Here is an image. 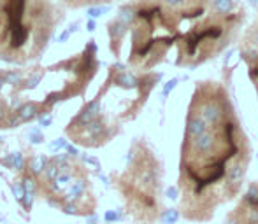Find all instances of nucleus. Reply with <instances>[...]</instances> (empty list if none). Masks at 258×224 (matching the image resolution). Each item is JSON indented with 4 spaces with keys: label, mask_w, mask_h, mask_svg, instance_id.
I'll use <instances>...</instances> for the list:
<instances>
[{
    "label": "nucleus",
    "mask_w": 258,
    "mask_h": 224,
    "mask_svg": "<svg viewBox=\"0 0 258 224\" xmlns=\"http://www.w3.org/2000/svg\"><path fill=\"white\" fill-rule=\"evenodd\" d=\"M28 139H30L32 144H41L42 140H44V135H42L39 128H32L30 132H28Z\"/></svg>",
    "instance_id": "9d476101"
},
{
    "label": "nucleus",
    "mask_w": 258,
    "mask_h": 224,
    "mask_svg": "<svg viewBox=\"0 0 258 224\" xmlns=\"http://www.w3.org/2000/svg\"><path fill=\"white\" fill-rule=\"evenodd\" d=\"M239 53L248 67V77L253 82L258 98V11L242 34L241 42H239Z\"/></svg>",
    "instance_id": "7ed1b4c3"
},
{
    "label": "nucleus",
    "mask_w": 258,
    "mask_h": 224,
    "mask_svg": "<svg viewBox=\"0 0 258 224\" xmlns=\"http://www.w3.org/2000/svg\"><path fill=\"white\" fill-rule=\"evenodd\" d=\"M13 193H14V196H16V200H18V201L23 200V194H25L23 182H16V184H13Z\"/></svg>",
    "instance_id": "ddd939ff"
},
{
    "label": "nucleus",
    "mask_w": 258,
    "mask_h": 224,
    "mask_svg": "<svg viewBox=\"0 0 258 224\" xmlns=\"http://www.w3.org/2000/svg\"><path fill=\"white\" fill-rule=\"evenodd\" d=\"M83 160H85L86 163H90V165H95V167H99V161H97L95 158H90V156H83Z\"/></svg>",
    "instance_id": "aec40b11"
},
{
    "label": "nucleus",
    "mask_w": 258,
    "mask_h": 224,
    "mask_svg": "<svg viewBox=\"0 0 258 224\" xmlns=\"http://www.w3.org/2000/svg\"><path fill=\"white\" fill-rule=\"evenodd\" d=\"M16 116H18V119H16V123H14V125L32 121V119L37 116V105H35V103H25V105H21L20 109L16 110Z\"/></svg>",
    "instance_id": "39448f33"
},
{
    "label": "nucleus",
    "mask_w": 258,
    "mask_h": 224,
    "mask_svg": "<svg viewBox=\"0 0 258 224\" xmlns=\"http://www.w3.org/2000/svg\"><path fill=\"white\" fill-rule=\"evenodd\" d=\"M4 84H6V82H4V79H2V75H0V91H2V88H4Z\"/></svg>",
    "instance_id": "b1692460"
},
{
    "label": "nucleus",
    "mask_w": 258,
    "mask_h": 224,
    "mask_svg": "<svg viewBox=\"0 0 258 224\" xmlns=\"http://www.w3.org/2000/svg\"><path fill=\"white\" fill-rule=\"evenodd\" d=\"M2 118H4V107L0 105V119H2Z\"/></svg>",
    "instance_id": "393cba45"
},
{
    "label": "nucleus",
    "mask_w": 258,
    "mask_h": 224,
    "mask_svg": "<svg viewBox=\"0 0 258 224\" xmlns=\"http://www.w3.org/2000/svg\"><path fill=\"white\" fill-rule=\"evenodd\" d=\"M69 37H71V34H69V30H65L63 34H61L60 37H58V42H67Z\"/></svg>",
    "instance_id": "412c9836"
},
{
    "label": "nucleus",
    "mask_w": 258,
    "mask_h": 224,
    "mask_svg": "<svg viewBox=\"0 0 258 224\" xmlns=\"http://www.w3.org/2000/svg\"><path fill=\"white\" fill-rule=\"evenodd\" d=\"M63 212L69 215H79L81 212H79V207L76 203H71V201H67V203H63Z\"/></svg>",
    "instance_id": "f8f14e48"
},
{
    "label": "nucleus",
    "mask_w": 258,
    "mask_h": 224,
    "mask_svg": "<svg viewBox=\"0 0 258 224\" xmlns=\"http://www.w3.org/2000/svg\"><path fill=\"white\" fill-rule=\"evenodd\" d=\"M86 222H88V224H95L97 222V217H95V215H92V217L86 219Z\"/></svg>",
    "instance_id": "5701e85b"
},
{
    "label": "nucleus",
    "mask_w": 258,
    "mask_h": 224,
    "mask_svg": "<svg viewBox=\"0 0 258 224\" xmlns=\"http://www.w3.org/2000/svg\"><path fill=\"white\" fill-rule=\"evenodd\" d=\"M11 167L13 170H23L25 168V160L21 153H13L11 154Z\"/></svg>",
    "instance_id": "1a4fd4ad"
},
{
    "label": "nucleus",
    "mask_w": 258,
    "mask_h": 224,
    "mask_svg": "<svg viewBox=\"0 0 258 224\" xmlns=\"http://www.w3.org/2000/svg\"><path fill=\"white\" fill-rule=\"evenodd\" d=\"M86 30H88V32L95 30V21H88V25H86Z\"/></svg>",
    "instance_id": "4be33fe9"
},
{
    "label": "nucleus",
    "mask_w": 258,
    "mask_h": 224,
    "mask_svg": "<svg viewBox=\"0 0 258 224\" xmlns=\"http://www.w3.org/2000/svg\"><path fill=\"white\" fill-rule=\"evenodd\" d=\"M109 11L107 6H102V7H90L88 11H86V14H88L90 18H99L102 16V14H105Z\"/></svg>",
    "instance_id": "9b49d317"
},
{
    "label": "nucleus",
    "mask_w": 258,
    "mask_h": 224,
    "mask_svg": "<svg viewBox=\"0 0 258 224\" xmlns=\"http://www.w3.org/2000/svg\"><path fill=\"white\" fill-rule=\"evenodd\" d=\"M0 9H2V2H0Z\"/></svg>",
    "instance_id": "bb28decb"
},
{
    "label": "nucleus",
    "mask_w": 258,
    "mask_h": 224,
    "mask_svg": "<svg viewBox=\"0 0 258 224\" xmlns=\"http://www.w3.org/2000/svg\"><path fill=\"white\" fill-rule=\"evenodd\" d=\"M41 79H42V75L41 74H34L32 77H28V81H27V88H35V86L41 82Z\"/></svg>",
    "instance_id": "2eb2a0df"
},
{
    "label": "nucleus",
    "mask_w": 258,
    "mask_h": 224,
    "mask_svg": "<svg viewBox=\"0 0 258 224\" xmlns=\"http://www.w3.org/2000/svg\"><path fill=\"white\" fill-rule=\"evenodd\" d=\"M85 191H86V180L79 179V180H76V182H72L71 187H69L67 196H65V203H67V201L76 203V201H78L79 198L85 194Z\"/></svg>",
    "instance_id": "20e7f679"
},
{
    "label": "nucleus",
    "mask_w": 258,
    "mask_h": 224,
    "mask_svg": "<svg viewBox=\"0 0 258 224\" xmlns=\"http://www.w3.org/2000/svg\"><path fill=\"white\" fill-rule=\"evenodd\" d=\"M21 77H23V75H21V72L20 70H11V72H7L6 75H4V82H7V84H13V86H16V84H20L21 82Z\"/></svg>",
    "instance_id": "6e6552de"
},
{
    "label": "nucleus",
    "mask_w": 258,
    "mask_h": 224,
    "mask_svg": "<svg viewBox=\"0 0 258 224\" xmlns=\"http://www.w3.org/2000/svg\"><path fill=\"white\" fill-rule=\"evenodd\" d=\"M105 221H107V222L118 221V214H116V212H112V210H109L107 214H105Z\"/></svg>",
    "instance_id": "6ab92c4d"
},
{
    "label": "nucleus",
    "mask_w": 258,
    "mask_h": 224,
    "mask_svg": "<svg viewBox=\"0 0 258 224\" xmlns=\"http://www.w3.org/2000/svg\"><path fill=\"white\" fill-rule=\"evenodd\" d=\"M249 163V137L228 89L218 81L195 82L179 149L181 215L211 221L218 207L237 196Z\"/></svg>",
    "instance_id": "f257e3e1"
},
{
    "label": "nucleus",
    "mask_w": 258,
    "mask_h": 224,
    "mask_svg": "<svg viewBox=\"0 0 258 224\" xmlns=\"http://www.w3.org/2000/svg\"><path fill=\"white\" fill-rule=\"evenodd\" d=\"M0 144H2V137H0Z\"/></svg>",
    "instance_id": "a878e982"
},
{
    "label": "nucleus",
    "mask_w": 258,
    "mask_h": 224,
    "mask_svg": "<svg viewBox=\"0 0 258 224\" xmlns=\"http://www.w3.org/2000/svg\"><path fill=\"white\" fill-rule=\"evenodd\" d=\"M27 35H28L27 28H23V27L13 28V37H11L13 48H20V46H23V42L27 41Z\"/></svg>",
    "instance_id": "0eeeda50"
},
{
    "label": "nucleus",
    "mask_w": 258,
    "mask_h": 224,
    "mask_svg": "<svg viewBox=\"0 0 258 224\" xmlns=\"http://www.w3.org/2000/svg\"><path fill=\"white\" fill-rule=\"evenodd\" d=\"M130 63L197 68L241 35L248 11L241 0H139L132 4Z\"/></svg>",
    "instance_id": "f03ea898"
},
{
    "label": "nucleus",
    "mask_w": 258,
    "mask_h": 224,
    "mask_svg": "<svg viewBox=\"0 0 258 224\" xmlns=\"http://www.w3.org/2000/svg\"><path fill=\"white\" fill-rule=\"evenodd\" d=\"M67 140L65 139H56V140H53L51 142V146H49V149L53 151V153H56V151H61V149H65L67 147Z\"/></svg>",
    "instance_id": "4468645a"
},
{
    "label": "nucleus",
    "mask_w": 258,
    "mask_h": 224,
    "mask_svg": "<svg viewBox=\"0 0 258 224\" xmlns=\"http://www.w3.org/2000/svg\"><path fill=\"white\" fill-rule=\"evenodd\" d=\"M34 196H35V193H25L23 194V205H25V208H30L32 207V203H34Z\"/></svg>",
    "instance_id": "dca6fc26"
},
{
    "label": "nucleus",
    "mask_w": 258,
    "mask_h": 224,
    "mask_svg": "<svg viewBox=\"0 0 258 224\" xmlns=\"http://www.w3.org/2000/svg\"><path fill=\"white\" fill-rule=\"evenodd\" d=\"M48 156H44V154H39V156H34L30 160V172L34 173V175H39V173L44 172V168L48 167Z\"/></svg>",
    "instance_id": "423d86ee"
},
{
    "label": "nucleus",
    "mask_w": 258,
    "mask_h": 224,
    "mask_svg": "<svg viewBox=\"0 0 258 224\" xmlns=\"http://www.w3.org/2000/svg\"><path fill=\"white\" fill-rule=\"evenodd\" d=\"M67 156H71V158H76V156H79V151H78V147H74V146H71V144H67Z\"/></svg>",
    "instance_id": "a211bd4d"
},
{
    "label": "nucleus",
    "mask_w": 258,
    "mask_h": 224,
    "mask_svg": "<svg viewBox=\"0 0 258 224\" xmlns=\"http://www.w3.org/2000/svg\"><path fill=\"white\" fill-rule=\"evenodd\" d=\"M51 123H53V118H51V116H48V114H46V116H41V118H39V125L44 126V128H46V126L51 125Z\"/></svg>",
    "instance_id": "f3484780"
}]
</instances>
